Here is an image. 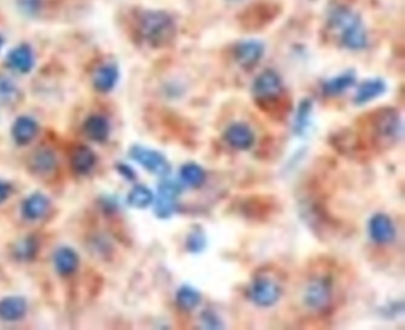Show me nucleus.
<instances>
[{
    "label": "nucleus",
    "mask_w": 405,
    "mask_h": 330,
    "mask_svg": "<svg viewBox=\"0 0 405 330\" xmlns=\"http://www.w3.org/2000/svg\"><path fill=\"white\" fill-rule=\"evenodd\" d=\"M10 194H11V185L0 181V203L5 202L10 197Z\"/></svg>",
    "instance_id": "72a5a7b5"
},
{
    "label": "nucleus",
    "mask_w": 405,
    "mask_h": 330,
    "mask_svg": "<svg viewBox=\"0 0 405 330\" xmlns=\"http://www.w3.org/2000/svg\"><path fill=\"white\" fill-rule=\"evenodd\" d=\"M19 90L16 83L10 78L0 75V100L4 102H12L17 100Z\"/></svg>",
    "instance_id": "c756f323"
},
{
    "label": "nucleus",
    "mask_w": 405,
    "mask_h": 330,
    "mask_svg": "<svg viewBox=\"0 0 405 330\" xmlns=\"http://www.w3.org/2000/svg\"><path fill=\"white\" fill-rule=\"evenodd\" d=\"M334 298V286L330 276H316L308 281L303 293L306 307L314 312L328 310Z\"/></svg>",
    "instance_id": "20e7f679"
},
{
    "label": "nucleus",
    "mask_w": 405,
    "mask_h": 330,
    "mask_svg": "<svg viewBox=\"0 0 405 330\" xmlns=\"http://www.w3.org/2000/svg\"><path fill=\"white\" fill-rule=\"evenodd\" d=\"M253 94L258 102H267L274 99L281 97L283 93V83H282L281 76L277 73L267 69L257 76V79L253 82Z\"/></svg>",
    "instance_id": "6e6552de"
},
{
    "label": "nucleus",
    "mask_w": 405,
    "mask_h": 330,
    "mask_svg": "<svg viewBox=\"0 0 405 330\" xmlns=\"http://www.w3.org/2000/svg\"><path fill=\"white\" fill-rule=\"evenodd\" d=\"M206 236L200 227H194L186 239V248L191 253H201L206 248Z\"/></svg>",
    "instance_id": "cd10ccee"
},
{
    "label": "nucleus",
    "mask_w": 405,
    "mask_h": 330,
    "mask_svg": "<svg viewBox=\"0 0 405 330\" xmlns=\"http://www.w3.org/2000/svg\"><path fill=\"white\" fill-rule=\"evenodd\" d=\"M83 133L87 138L95 143H104L109 138L111 132V125L105 116L100 114H93L87 118L83 123Z\"/></svg>",
    "instance_id": "f3484780"
},
{
    "label": "nucleus",
    "mask_w": 405,
    "mask_h": 330,
    "mask_svg": "<svg viewBox=\"0 0 405 330\" xmlns=\"http://www.w3.org/2000/svg\"><path fill=\"white\" fill-rule=\"evenodd\" d=\"M49 208V199L41 192H35L23 202L22 214L28 220L34 221L43 218Z\"/></svg>",
    "instance_id": "6ab92c4d"
},
{
    "label": "nucleus",
    "mask_w": 405,
    "mask_h": 330,
    "mask_svg": "<svg viewBox=\"0 0 405 330\" xmlns=\"http://www.w3.org/2000/svg\"><path fill=\"white\" fill-rule=\"evenodd\" d=\"M95 163H97V156L88 147L81 145L71 152V169L74 170V173L78 175L90 173L94 169Z\"/></svg>",
    "instance_id": "412c9836"
},
{
    "label": "nucleus",
    "mask_w": 405,
    "mask_h": 330,
    "mask_svg": "<svg viewBox=\"0 0 405 330\" xmlns=\"http://www.w3.org/2000/svg\"><path fill=\"white\" fill-rule=\"evenodd\" d=\"M135 29L139 38L152 48L170 44L176 36V24L168 12L161 10L143 11L137 18Z\"/></svg>",
    "instance_id": "f257e3e1"
},
{
    "label": "nucleus",
    "mask_w": 405,
    "mask_h": 330,
    "mask_svg": "<svg viewBox=\"0 0 405 330\" xmlns=\"http://www.w3.org/2000/svg\"><path fill=\"white\" fill-rule=\"evenodd\" d=\"M279 12L277 5L272 3H257L245 10L241 16V24L248 30H255L272 22Z\"/></svg>",
    "instance_id": "1a4fd4ad"
},
{
    "label": "nucleus",
    "mask_w": 405,
    "mask_h": 330,
    "mask_svg": "<svg viewBox=\"0 0 405 330\" xmlns=\"http://www.w3.org/2000/svg\"><path fill=\"white\" fill-rule=\"evenodd\" d=\"M387 92V85L382 79H372L364 81L358 87L354 95L356 105H365L372 100L382 97Z\"/></svg>",
    "instance_id": "aec40b11"
},
{
    "label": "nucleus",
    "mask_w": 405,
    "mask_h": 330,
    "mask_svg": "<svg viewBox=\"0 0 405 330\" xmlns=\"http://www.w3.org/2000/svg\"><path fill=\"white\" fill-rule=\"evenodd\" d=\"M368 234L375 244H390L396 238V227L389 215L377 213L368 221Z\"/></svg>",
    "instance_id": "9d476101"
},
{
    "label": "nucleus",
    "mask_w": 405,
    "mask_h": 330,
    "mask_svg": "<svg viewBox=\"0 0 405 330\" xmlns=\"http://www.w3.org/2000/svg\"><path fill=\"white\" fill-rule=\"evenodd\" d=\"M4 43H5L4 37H3L1 35H0V50H1V48H3V45H4Z\"/></svg>",
    "instance_id": "f704fd0d"
},
{
    "label": "nucleus",
    "mask_w": 405,
    "mask_h": 330,
    "mask_svg": "<svg viewBox=\"0 0 405 330\" xmlns=\"http://www.w3.org/2000/svg\"><path fill=\"white\" fill-rule=\"evenodd\" d=\"M38 133L37 121L29 116H20L12 125L11 135L18 145H28Z\"/></svg>",
    "instance_id": "dca6fc26"
},
{
    "label": "nucleus",
    "mask_w": 405,
    "mask_h": 330,
    "mask_svg": "<svg viewBox=\"0 0 405 330\" xmlns=\"http://www.w3.org/2000/svg\"><path fill=\"white\" fill-rule=\"evenodd\" d=\"M313 102L310 99H304L301 102L296 116H295V124H294V131L296 135H303L309 125V119L312 114Z\"/></svg>",
    "instance_id": "bb28decb"
},
{
    "label": "nucleus",
    "mask_w": 405,
    "mask_h": 330,
    "mask_svg": "<svg viewBox=\"0 0 405 330\" xmlns=\"http://www.w3.org/2000/svg\"><path fill=\"white\" fill-rule=\"evenodd\" d=\"M182 192L181 184L165 180L158 185V195L155 203V214L159 219H169L176 212L177 197Z\"/></svg>",
    "instance_id": "0eeeda50"
},
{
    "label": "nucleus",
    "mask_w": 405,
    "mask_h": 330,
    "mask_svg": "<svg viewBox=\"0 0 405 330\" xmlns=\"http://www.w3.org/2000/svg\"><path fill=\"white\" fill-rule=\"evenodd\" d=\"M35 54L30 45H17L13 49L8 51L6 55V64L11 68L12 71L20 73V74H28L30 73L35 67Z\"/></svg>",
    "instance_id": "9b49d317"
},
{
    "label": "nucleus",
    "mask_w": 405,
    "mask_h": 330,
    "mask_svg": "<svg viewBox=\"0 0 405 330\" xmlns=\"http://www.w3.org/2000/svg\"><path fill=\"white\" fill-rule=\"evenodd\" d=\"M180 176L184 183L193 188L201 187L206 181L205 170L195 163H187V164L182 165Z\"/></svg>",
    "instance_id": "393cba45"
},
{
    "label": "nucleus",
    "mask_w": 405,
    "mask_h": 330,
    "mask_svg": "<svg viewBox=\"0 0 405 330\" xmlns=\"http://www.w3.org/2000/svg\"><path fill=\"white\" fill-rule=\"evenodd\" d=\"M116 169L119 171L121 176H124L126 180L133 181L135 178V170L132 169L131 166L126 164L116 165Z\"/></svg>",
    "instance_id": "473e14b6"
},
{
    "label": "nucleus",
    "mask_w": 405,
    "mask_h": 330,
    "mask_svg": "<svg viewBox=\"0 0 405 330\" xmlns=\"http://www.w3.org/2000/svg\"><path fill=\"white\" fill-rule=\"evenodd\" d=\"M282 288L277 281L271 278L260 276L253 279L248 288V298L260 308H270L281 300Z\"/></svg>",
    "instance_id": "39448f33"
},
{
    "label": "nucleus",
    "mask_w": 405,
    "mask_h": 330,
    "mask_svg": "<svg viewBox=\"0 0 405 330\" xmlns=\"http://www.w3.org/2000/svg\"><path fill=\"white\" fill-rule=\"evenodd\" d=\"M29 166L37 176H49L56 169V156L48 147H41L31 156Z\"/></svg>",
    "instance_id": "2eb2a0df"
},
{
    "label": "nucleus",
    "mask_w": 405,
    "mask_h": 330,
    "mask_svg": "<svg viewBox=\"0 0 405 330\" xmlns=\"http://www.w3.org/2000/svg\"><path fill=\"white\" fill-rule=\"evenodd\" d=\"M154 192L145 185H135L132 188L131 192H128V203L133 208L144 209L154 202Z\"/></svg>",
    "instance_id": "a878e982"
},
{
    "label": "nucleus",
    "mask_w": 405,
    "mask_h": 330,
    "mask_svg": "<svg viewBox=\"0 0 405 330\" xmlns=\"http://www.w3.org/2000/svg\"><path fill=\"white\" fill-rule=\"evenodd\" d=\"M27 310V300L23 297H5L0 300V319L3 321H18L25 316Z\"/></svg>",
    "instance_id": "a211bd4d"
},
{
    "label": "nucleus",
    "mask_w": 405,
    "mask_h": 330,
    "mask_svg": "<svg viewBox=\"0 0 405 330\" xmlns=\"http://www.w3.org/2000/svg\"><path fill=\"white\" fill-rule=\"evenodd\" d=\"M330 25L340 34V41L347 49L361 50L368 45V35L361 17L349 8H338L330 16Z\"/></svg>",
    "instance_id": "f03ea898"
},
{
    "label": "nucleus",
    "mask_w": 405,
    "mask_h": 330,
    "mask_svg": "<svg viewBox=\"0 0 405 330\" xmlns=\"http://www.w3.org/2000/svg\"><path fill=\"white\" fill-rule=\"evenodd\" d=\"M200 319H201L203 328H207V329H222L224 328V323L222 322L220 317L210 309L201 312Z\"/></svg>",
    "instance_id": "2f4dec72"
},
{
    "label": "nucleus",
    "mask_w": 405,
    "mask_h": 330,
    "mask_svg": "<svg viewBox=\"0 0 405 330\" xmlns=\"http://www.w3.org/2000/svg\"><path fill=\"white\" fill-rule=\"evenodd\" d=\"M128 154L133 161L142 165L144 169L150 171L151 173L161 177L168 176L170 173L171 168L169 161H167V158L158 151L135 145L130 149Z\"/></svg>",
    "instance_id": "423d86ee"
},
{
    "label": "nucleus",
    "mask_w": 405,
    "mask_h": 330,
    "mask_svg": "<svg viewBox=\"0 0 405 330\" xmlns=\"http://www.w3.org/2000/svg\"><path fill=\"white\" fill-rule=\"evenodd\" d=\"M54 265L57 274L71 276L79 267V255L71 248H61L54 255Z\"/></svg>",
    "instance_id": "4be33fe9"
},
{
    "label": "nucleus",
    "mask_w": 405,
    "mask_h": 330,
    "mask_svg": "<svg viewBox=\"0 0 405 330\" xmlns=\"http://www.w3.org/2000/svg\"><path fill=\"white\" fill-rule=\"evenodd\" d=\"M37 252V243L34 238H27L17 244L15 255L19 260H31Z\"/></svg>",
    "instance_id": "c85d7f7f"
},
{
    "label": "nucleus",
    "mask_w": 405,
    "mask_h": 330,
    "mask_svg": "<svg viewBox=\"0 0 405 330\" xmlns=\"http://www.w3.org/2000/svg\"><path fill=\"white\" fill-rule=\"evenodd\" d=\"M119 68L114 63H104L93 74V86L99 93H109L119 81Z\"/></svg>",
    "instance_id": "4468645a"
},
{
    "label": "nucleus",
    "mask_w": 405,
    "mask_h": 330,
    "mask_svg": "<svg viewBox=\"0 0 405 330\" xmlns=\"http://www.w3.org/2000/svg\"><path fill=\"white\" fill-rule=\"evenodd\" d=\"M176 303L184 312H192L201 303V295L192 286H183L177 290Z\"/></svg>",
    "instance_id": "b1692460"
},
{
    "label": "nucleus",
    "mask_w": 405,
    "mask_h": 330,
    "mask_svg": "<svg viewBox=\"0 0 405 330\" xmlns=\"http://www.w3.org/2000/svg\"><path fill=\"white\" fill-rule=\"evenodd\" d=\"M19 12L28 17H35L41 11L42 0H17Z\"/></svg>",
    "instance_id": "7c9ffc66"
},
{
    "label": "nucleus",
    "mask_w": 405,
    "mask_h": 330,
    "mask_svg": "<svg viewBox=\"0 0 405 330\" xmlns=\"http://www.w3.org/2000/svg\"><path fill=\"white\" fill-rule=\"evenodd\" d=\"M226 143L236 150H248L255 144V133L245 123H234L227 128L224 135Z\"/></svg>",
    "instance_id": "f8f14e48"
},
{
    "label": "nucleus",
    "mask_w": 405,
    "mask_h": 330,
    "mask_svg": "<svg viewBox=\"0 0 405 330\" xmlns=\"http://www.w3.org/2000/svg\"><path fill=\"white\" fill-rule=\"evenodd\" d=\"M264 55V45L255 39L238 43L234 48V57L241 67H255Z\"/></svg>",
    "instance_id": "ddd939ff"
},
{
    "label": "nucleus",
    "mask_w": 405,
    "mask_h": 330,
    "mask_svg": "<svg viewBox=\"0 0 405 330\" xmlns=\"http://www.w3.org/2000/svg\"><path fill=\"white\" fill-rule=\"evenodd\" d=\"M356 75L354 73L346 72L341 75L335 76L333 79L328 80L322 85L323 94L327 97H338L340 94L345 93L346 90L354 86Z\"/></svg>",
    "instance_id": "5701e85b"
},
{
    "label": "nucleus",
    "mask_w": 405,
    "mask_h": 330,
    "mask_svg": "<svg viewBox=\"0 0 405 330\" xmlns=\"http://www.w3.org/2000/svg\"><path fill=\"white\" fill-rule=\"evenodd\" d=\"M368 128L372 142L378 149H387L397 143L401 133V119L392 107L375 109L368 116Z\"/></svg>",
    "instance_id": "7ed1b4c3"
}]
</instances>
